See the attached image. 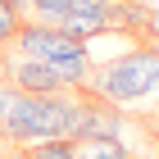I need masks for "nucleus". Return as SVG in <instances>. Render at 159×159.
I'll use <instances>...</instances> for the list:
<instances>
[{
  "label": "nucleus",
  "instance_id": "f257e3e1",
  "mask_svg": "<svg viewBox=\"0 0 159 159\" xmlns=\"http://www.w3.org/2000/svg\"><path fill=\"white\" fill-rule=\"evenodd\" d=\"M155 77H159V50H132L123 59L109 64H96L91 68V96L123 109V105H141V100L155 91Z\"/></svg>",
  "mask_w": 159,
  "mask_h": 159
},
{
  "label": "nucleus",
  "instance_id": "f03ea898",
  "mask_svg": "<svg viewBox=\"0 0 159 159\" xmlns=\"http://www.w3.org/2000/svg\"><path fill=\"white\" fill-rule=\"evenodd\" d=\"M14 46H18L23 59L50 64L68 86H86V77H91V68H96L91 55H86V41L68 37V32H59V27H46V23H23L18 37H14Z\"/></svg>",
  "mask_w": 159,
  "mask_h": 159
},
{
  "label": "nucleus",
  "instance_id": "7ed1b4c3",
  "mask_svg": "<svg viewBox=\"0 0 159 159\" xmlns=\"http://www.w3.org/2000/svg\"><path fill=\"white\" fill-rule=\"evenodd\" d=\"M5 82L9 86H18V91H27V96H64L68 91V82H64L50 64H41V59H5Z\"/></svg>",
  "mask_w": 159,
  "mask_h": 159
},
{
  "label": "nucleus",
  "instance_id": "20e7f679",
  "mask_svg": "<svg viewBox=\"0 0 159 159\" xmlns=\"http://www.w3.org/2000/svg\"><path fill=\"white\" fill-rule=\"evenodd\" d=\"M123 132V118L114 105L105 100H77V123H73V141H105V136H118Z\"/></svg>",
  "mask_w": 159,
  "mask_h": 159
},
{
  "label": "nucleus",
  "instance_id": "39448f33",
  "mask_svg": "<svg viewBox=\"0 0 159 159\" xmlns=\"http://www.w3.org/2000/svg\"><path fill=\"white\" fill-rule=\"evenodd\" d=\"M18 159H77V141L73 136H55V141H37V146H23Z\"/></svg>",
  "mask_w": 159,
  "mask_h": 159
},
{
  "label": "nucleus",
  "instance_id": "423d86ee",
  "mask_svg": "<svg viewBox=\"0 0 159 159\" xmlns=\"http://www.w3.org/2000/svg\"><path fill=\"white\" fill-rule=\"evenodd\" d=\"M77 159H132L123 136H105V141H77Z\"/></svg>",
  "mask_w": 159,
  "mask_h": 159
},
{
  "label": "nucleus",
  "instance_id": "0eeeda50",
  "mask_svg": "<svg viewBox=\"0 0 159 159\" xmlns=\"http://www.w3.org/2000/svg\"><path fill=\"white\" fill-rule=\"evenodd\" d=\"M23 0H0V46H14L18 27H23Z\"/></svg>",
  "mask_w": 159,
  "mask_h": 159
},
{
  "label": "nucleus",
  "instance_id": "6e6552de",
  "mask_svg": "<svg viewBox=\"0 0 159 159\" xmlns=\"http://www.w3.org/2000/svg\"><path fill=\"white\" fill-rule=\"evenodd\" d=\"M0 82H5V55H0Z\"/></svg>",
  "mask_w": 159,
  "mask_h": 159
},
{
  "label": "nucleus",
  "instance_id": "1a4fd4ad",
  "mask_svg": "<svg viewBox=\"0 0 159 159\" xmlns=\"http://www.w3.org/2000/svg\"><path fill=\"white\" fill-rule=\"evenodd\" d=\"M0 150H5V132H0Z\"/></svg>",
  "mask_w": 159,
  "mask_h": 159
},
{
  "label": "nucleus",
  "instance_id": "9d476101",
  "mask_svg": "<svg viewBox=\"0 0 159 159\" xmlns=\"http://www.w3.org/2000/svg\"><path fill=\"white\" fill-rule=\"evenodd\" d=\"M155 91H159V77H155Z\"/></svg>",
  "mask_w": 159,
  "mask_h": 159
}]
</instances>
